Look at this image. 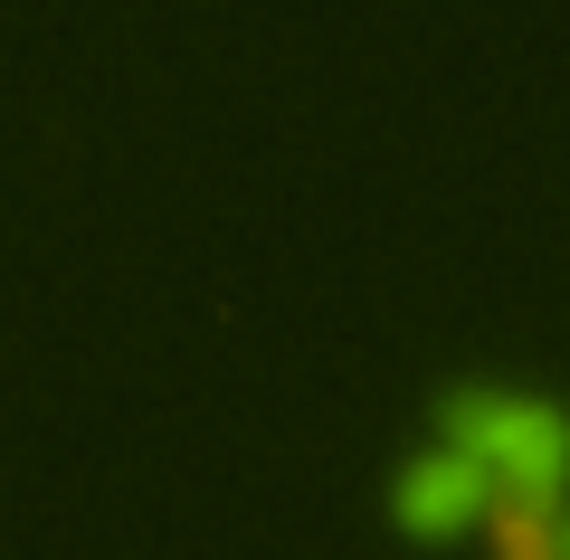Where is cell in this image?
<instances>
[{"mask_svg":"<svg viewBox=\"0 0 570 560\" xmlns=\"http://www.w3.org/2000/svg\"><path fill=\"white\" fill-rule=\"evenodd\" d=\"M485 503H494L485 465H475L466 446H448V438L409 446V456L381 475V513L400 522L409 541H466L475 522H485Z\"/></svg>","mask_w":570,"mask_h":560,"instance_id":"cell-2","label":"cell"},{"mask_svg":"<svg viewBox=\"0 0 570 560\" xmlns=\"http://www.w3.org/2000/svg\"><path fill=\"white\" fill-rule=\"evenodd\" d=\"M542 560H570V494L551 503V522H542Z\"/></svg>","mask_w":570,"mask_h":560,"instance_id":"cell-3","label":"cell"},{"mask_svg":"<svg viewBox=\"0 0 570 560\" xmlns=\"http://www.w3.org/2000/svg\"><path fill=\"white\" fill-rule=\"evenodd\" d=\"M428 438L466 446L494 494H532V503L570 494V400L561 390L475 371V381H448L428 400Z\"/></svg>","mask_w":570,"mask_h":560,"instance_id":"cell-1","label":"cell"}]
</instances>
